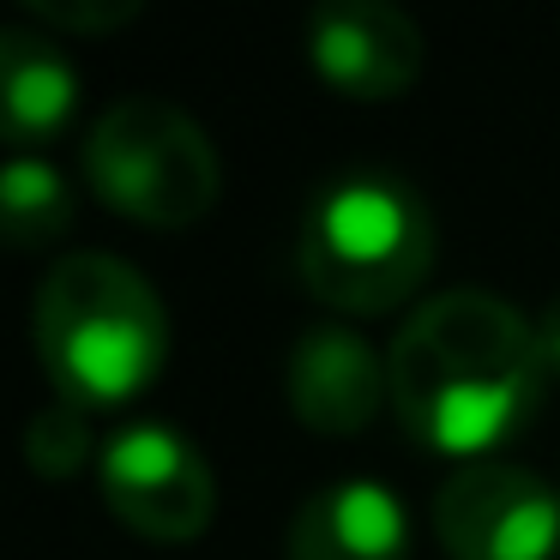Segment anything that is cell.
I'll return each mask as SVG.
<instances>
[{"label": "cell", "instance_id": "5", "mask_svg": "<svg viewBox=\"0 0 560 560\" xmlns=\"http://www.w3.org/2000/svg\"><path fill=\"white\" fill-rule=\"evenodd\" d=\"M97 482L109 512L145 542H199L218 518V476L182 428H121L97 458Z\"/></svg>", "mask_w": 560, "mask_h": 560}, {"label": "cell", "instance_id": "13", "mask_svg": "<svg viewBox=\"0 0 560 560\" xmlns=\"http://www.w3.org/2000/svg\"><path fill=\"white\" fill-rule=\"evenodd\" d=\"M31 13L61 31H115L139 19V0H31Z\"/></svg>", "mask_w": 560, "mask_h": 560}, {"label": "cell", "instance_id": "9", "mask_svg": "<svg viewBox=\"0 0 560 560\" xmlns=\"http://www.w3.org/2000/svg\"><path fill=\"white\" fill-rule=\"evenodd\" d=\"M290 560H410V512L386 482H331L295 506Z\"/></svg>", "mask_w": 560, "mask_h": 560}, {"label": "cell", "instance_id": "3", "mask_svg": "<svg viewBox=\"0 0 560 560\" xmlns=\"http://www.w3.org/2000/svg\"><path fill=\"white\" fill-rule=\"evenodd\" d=\"M302 278L338 314H392L434 271V218L398 175L355 170L302 211Z\"/></svg>", "mask_w": 560, "mask_h": 560}, {"label": "cell", "instance_id": "8", "mask_svg": "<svg viewBox=\"0 0 560 560\" xmlns=\"http://www.w3.org/2000/svg\"><path fill=\"white\" fill-rule=\"evenodd\" d=\"M290 410L302 416L314 434H362L380 416V404L392 398L386 355L368 350V338H355L350 326H307L290 350Z\"/></svg>", "mask_w": 560, "mask_h": 560}, {"label": "cell", "instance_id": "7", "mask_svg": "<svg viewBox=\"0 0 560 560\" xmlns=\"http://www.w3.org/2000/svg\"><path fill=\"white\" fill-rule=\"evenodd\" d=\"M319 79L355 103H392L422 79V25L386 0H331L307 19Z\"/></svg>", "mask_w": 560, "mask_h": 560}, {"label": "cell", "instance_id": "6", "mask_svg": "<svg viewBox=\"0 0 560 560\" xmlns=\"http://www.w3.org/2000/svg\"><path fill=\"white\" fill-rule=\"evenodd\" d=\"M434 530L452 560H555L560 488L524 464H464L434 494Z\"/></svg>", "mask_w": 560, "mask_h": 560}, {"label": "cell", "instance_id": "2", "mask_svg": "<svg viewBox=\"0 0 560 560\" xmlns=\"http://www.w3.org/2000/svg\"><path fill=\"white\" fill-rule=\"evenodd\" d=\"M31 331L55 392L85 410L139 398L170 362V307L145 271L115 254L55 259Z\"/></svg>", "mask_w": 560, "mask_h": 560}, {"label": "cell", "instance_id": "14", "mask_svg": "<svg viewBox=\"0 0 560 560\" xmlns=\"http://www.w3.org/2000/svg\"><path fill=\"white\" fill-rule=\"evenodd\" d=\"M536 338H542V355H548V368H560V295L548 302V314L536 319Z\"/></svg>", "mask_w": 560, "mask_h": 560}, {"label": "cell", "instance_id": "10", "mask_svg": "<svg viewBox=\"0 0 560 560\" xmlns=\"http://www.w3.org/2000/svg\"><path fill=\"white\" fill-rule=\"evenodd\" d=\"M79 109V73L43 31L0 25V145L37 151L67 133Z\"/></svg>", "mask_w": 560, "mask_h": 560}, {"label": "cell", "instance_id": "11", "mask_svg": "<svg viewBox=\"0 0 560 560\" xmlns=\"http://www.w3.org/2000/svg\"><path fill=\"white\" fill-rule=\"evenodd\" d=\"M79 223L73 187L55 163L43 158H13L0 163V247L13 254H37V247L67 242Z\"/></svg>", "mask_w": 560, "mask_h": 560}, {"label": "cell", "instance_id": "4", "mask_svg": "<svg viewBox=\"0 0 560 560\" xmlns=\"http://www.w3.org/2000/svg\"><path fill=\"white\" fill-rule=\"evenodd\" d=\"M85 182L109 211L151 230H194L218 206V145L163 97H121L85 139Z\"/></svg>", "mask_w": 560, "mask_h": 560}, {"label": "cell", "instance_id": "1", "mask_svg": "<svg viewBox=\"0 0 560 560\" xmlns=\"http://www.w3.org/2000/svg\"><path fill=\"white\" fill-rule=\"evenodd\" d=\"M386 380L398 422L428 452L482 458L536 422L548 355L518 307L464 283L410 307L386 350Z\"/></svg>", "mask_w": 560, "mask_h": 560}, {"label": "cell", "instance_id": "12", "mask_svg": "<svg viewBox=\"0 0 560 560\" xmlns=\"http://www.w3.org/2000/svg\"><path fill=\"white\" fill-rule=\"evenodd\" d=\"M25 464L43 482H67L91 464V416L73 398H49L25 422Z\"/></svg>", "mask_w": 560, "mask_h": 560}]
</instances>
